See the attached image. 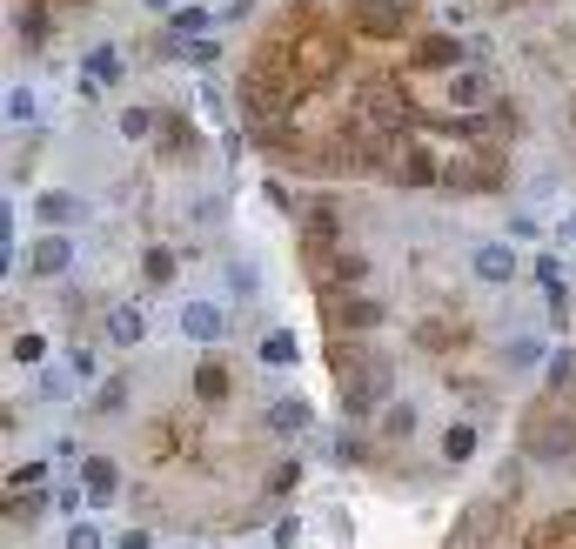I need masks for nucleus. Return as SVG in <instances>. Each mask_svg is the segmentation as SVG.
I'll list each match as a JSON object with an SVG mask.
<instances>
[{
  "instance_id": "33",
  "label": "nucleus",
  "mask_w": 576,
  "mask_h": 549,
  "mask_svg": "<svg viewBox=\"0 0 576 549\" xmlns=\"http://www.w3.org/2000/svg\"><path fill=\"white\" fill-rule=\"evenodd\" d=\"M181 54H188V61H195V67H208V61H215V54H222V41H181Z\"/></svg>"
},
{
  "instance_id": "22",
  "label": "nucleus",
  "mask_w": 576,
  "mask_h": 549,
  "mask_svg": "<svg viewBox=\"0 0 576 549\" xmlns=\"http://www.w3.org/2000/svg\"><path fill=\"white\" fill-rule=\"evenodd\" d=\"M335 462H342V469H369V462H376V442L362 436V422L335 436Z\"/></svg>"
},
{
  "instance_id": "24",
  "label": "nucleus",
  "mask_w": 576,
  "mask_h": 549,
  "mask_svg": "<svg viewBox=\"0 0 576 549\" xmlns=\"http://www.w3.org/2000/svg\"><path fill=\"white\" fill-rule=\"evenodd\" d=\"M61 549H114V536L88 516H74V523H61Z\"/></svg>"
},
{
  "instance_id": "7",
  "label": "nucleus",
  "mask_w": 576,
  "mask_h": 549,
  "mask_svg": "<svg viewBox=\"0 0 576 549\" xmlns=\"http://www.w3.org/2000/svg\"><path fill=\"white\" fill-rule=\"evenodd\" d=\"M489 101H496V81H489L483 67H456L443 81V108L449 114H483Z\"/></svg>"
},
{
  "instance_id": "6",
  "label": "nucleus",
  "mask_w": 576,
  "mask_h": 549,
  "mask_svg": "<svg viewBox=\"0 0 576 549\" xmlns=\"http://www.w3.org/2000/svg\"><path fill=\"white\" fill-rule=\"evenodd\" d=\"M262 429L268 436H282V442H302L315 429V409H309V396L302 389H282V396H268V409H262Z\"/></svg>"
},
{
  "instance_id": "30",
  "label": "nucleus",
  "mask_w": 576,
  "mask_h": 549,
  "mask_svg": "<svg viewBox=\"0 0 576 549\" xmlns=\"http://www.w3.org/2000/svg\"><path fill=\"white\" fill-rule=\"evenodd\" d=\"M81 74H88V81H121V61H114V47H94Z\"/></svg>"
},
{
  "instance_id": "16",
  "label": "nucleus",
  "mask_w": 576,
  "mask_h": 549,
  "mask_svg": "<svg viewBox=\"0 0 576 549\" xmlns=\"http://www.w3.org/2000/svg\"><path fill=\"white\" fill-rule=\"evenodd\" d=\"M175 275H181V248H168V242L141 248V288H175Z\"/></svg>"
},
{
  "instance_id": "27",
  "label": "nucleus",
  "mask_w": 576,
  "mask_h": 549,
  "mask_svg": "<svg viewBox=\"0 0 576 549\" xmlns=\"http://www.w3.org/2000/svg\"><path fill=\"white\" fill-rule=\"evenodd\" d=\"M47 483H54V462L47 456H27L7 469V489H47Z\"/></svg>"
},
{
  "instance_id": "5",
  "label": "nucleus",
  "mask_w": 576,
  "mask_h": 549,
  "mask_svg": "<svg viewBox=\"0 0 576 549\" xmlns=\"http://www.w3.org/2000/svg\"><path fill=\"white\" fill-rule=\"evenodd\" d=\"M409 0H349V27L362 41H402Z\"/></svg>"
},
{
  "instance_id": "21",
  "label": "nucleus",
  "mask_w": 576,
  "mask_h": 549,
  "mask_svg": "<svg viewBox=\"0 0 576 549\" xmlns=\"http://www.w3.org/2000/svg\"><path fill=\"white\" fill-rule=\"evenodd\" d=\"M155 141H161V154H168V161H188V154L201 148V141H195V128H188V121H181V114H161Z\"/></svg>"
},
{
  "instance_id": "13",
  "label": "nucleus",
  "mask_w": 576,
  "mask_h": 549,
  "mask_svg": "<svg viewBox=\"0 0 576 549\" xmlns=\"http://www.w3.org/2000/svg\"><path fill=\"white\" fill-rule=\"evenodd\" d=\"M396 181H402V188H436V181H443V168H436V148H429V141H409V134H402Z\"/></svg>"
},
{
  "instance_id": "35",
  "label": "nucleus",
  "mask_w": 576,
  "mask_h": 549,
  "mask_svg": "<svg viewBox=\"0 0 576 549\" xmlns=\"http://www.w3.org/2000/svg\"><path fill=\"white\" fill-rule=\"evenodd\" d=\"M148 7H155V14H168V0H148Z\"/></svg>"
},
{
  "instance_id": "36",
  "label": "nucleus",
  "mask_w": 576,
  "mask_h": 549,
  "mask_svg": "<svg viewBox=\"0 0 576 549\" xmlns=\"http://www.w3.org/2000/svg\"><path fill=\"white\" fill-rule=\"evenodd\" d=\"M168 549H201V543H168Z\"/></svg>"
},
{
  "instance_id": "9",
  "label": "nucleus",
  "mask_w": 576,
  "mask_h": 549,
  "mask_svg": "<svg viewBox=\"0 0 576 549\" xmlns=\"http://www.w3.org/2000/svg\"><path fill=\"white\" fill-rule=\"evenodd\" d=\"M81 489H88V509H108V503H121V462L114 456H101V449H94V456H81Z\"/></svg>"
},
{
  "instance_id": "32",
  "label": "nucleus",
  "mask_w": 576,
  "mask_h": 549,
  "mask_svg": "<svg viewBox=\"0 0 576 549\" xmlns=\"http://www.w3.org/2000/svg\"><path fill=\"white\" fill-rule=\"evenodd\" d=\"M114 549H161V543H155V529H148V523H128L121 536H114Z\"/></svg>"
},
{
  "instance_id": "10",
  "label": "nucleus",
  "mask_w": 576,
  "mask_h": 549,
  "mask_svg": "<svg viewBox=\"0 0 576 549\" xmlns=\"http://www.w3.org/2000/svg\"><path fill=\"white\" fill-rule=\"evenodd\" d=\"M516 248L510 242H476L469 248V275H476V282H489V288H510L516 282Z\"/></svg>"
},
{
  "instance_id": "2",
  "label": "nucleus",
  "mask_w": 576,
  "mask_h": 549,
  "mask_svg": "<svg viewBox=\"0 0 576 549\" xmlns=\"http://www.w3.org/2000/svg\"><path fill=\"white\" fill-rule=\"evenodd\" d=\"M81 262V228H41L27 242V282H67Z\"/></svg>"
},
{
  "instance_id": "15",
  "label": "nucleus",
  "mask_w": 576,
  "mask_h": 549,
  "mask_svg": "<svg viewBox=\"0 0 576 549\" xmlns=\"http://www.w3.org/2000/svg\"><path fill=\"white\" fill-rule=\"evenodd\" d=\"M34 221H41V228H81V221H88V201L74 195V188H47V195H34Z\"/></svg>"
},
{
  "instance_id": "25",
  "label": "nucleus",
  "mask_w": 576,
  "mask_h": 549,
  "mask_svg": "<svg viewBox=\"0 0 576 549\" xmlns=\"http://www.w3.org/2000/svg\"><path fill=\"white\" fill-rule=\"evenodd\" d=\"M114 128H121V141H155L161 114H155V108H141V101H134V108H121V114H114Z\"/></svg>"
},
{
  "instance_id": "8",
  "label": "nucleus",
  "mask_w": 576,
  "mask_h": 549,
  "mask_svg": "<svg viewBox=\"0 0 576 549\" xmlns=\"http://www.w3.org/2000/svg\"><path fill=\"white\" fill-rule=\"evenodd\" d=\"M409 67H416V74H456V67H469V47L456 41V34H422V41L409 47Z\"/></svg>"
},
{
  "instance_id": "26",
  "label": "nucleus",
  "mask_w": 576,
  "mask_h": 549,
  "mask_svg": "<svg viewBox=\"0 0 576 549\" xmlns=\"http://www.w3.org/2000/svg\"><path fill=\"white\" fill-rule=\"evenodd\" d=\"M543 362V335H510V349H503V369L510 375H530Z\"/></svg>"
},
{
  "instance_id": "34",
  "label": "nucleus",
  "mask_w": 576,
  "mask_h": 549,
  "mask_svg": "<svg viewBox=\"0 0 576 549\" xmlns=\"http://www.w3.org/2000/svg\"><path fill=\"white\" fill-rule=\"evenodd\" d=\"M201 27H208V14H201V7H181V14H175V34H201Z\"/></svg>"
},
{
  "instance_id": "3",
  "label": "nucleus",
  "mask_w": 576,
  "mask_h": 549,
  "mask_svg": "<svg viewBox=\"0 0 576 549\" xmlns=\"http://www.w3.org/2000/svg\"><path fill=\"white\" fill-rule=\"evenodd\" d=\"M342 54H349V41H342V34L309 27V34L295 41V54H288V67H295V81H302V88H315V81H329L335 67H342Z\"/></svg>"
},
{
  "instance_id": "23",
  "label": "nucleus",
  "mask_w": 576,
  "mask_h": 549,
  "mask_svg": "<svg viewBox=\"0 0 576 549\" xmlns=\"http://www.w3.org/2000/svg\"><path fill=\"white\" fill-rule=\"evenodd\" d=\"M7 362H14V369H47V335L41 329L7 335Z\"/></svg>"
},
{
  "instance_id": "20",
  "label": "nucleus",
  "mask_w": 576,
  "mask_h": 549,
  "mask_svg": "<svg viewBox=\"0 0 576 549\" xmlns=\"http://www.w3.org/2000/svg\"><path fill=\"white\" fill-rule=\"evenodd\" d=\"M61 369L74 375V382H81V389H88V382H101V349H94V342H81V335H74V342H67V349H61Z\"/></svg>"
},
{
  "instance_id": "18",
  "label": "nucleus",
  "mask_w": 576,
  "mask_h": 549,
  "mask_svg": "<svg viewBox=\"0 0 576 549\" xmlns=\"http://www.w3.org/2000/svg\"><path fill=\"white\" fill-rule=\"evenodd\" d=\"M416 429H422V409H416L409 396H402V402H382V416H376V436H382V442H409Z\"/></svg>"
},
{
  "instance_id": "29",
  "label": "nucleus",
  "mask_w": 576,
  "mask_h": 549,
  "mask_svg": "<svg viewBox=\"0 0 576 549\" xmlns=\"http://www.w3.org/2000/svg\"><path fill=\"white\" fill-rule=\"evenodd\" d=\"M302 543V516L288 509V516H275V529H268V549H295Z\"/></svg>"
},
{
  "instance_id": "28",
  "label": "nucleus",
  "mask_w": 576,
  "mask_h": 549,
  "mask_svg": "<svg viewBox=\"0 0 576 549\" xmlns=\"http://www.w3.org/2000/svg\"><path fill=\"white\" fill-rule=\"evenodd\" d=\"M302 476H309V469H302V456H282L275 462V469H268V496H288V489H302Z\"/></svg>"
},
{
  "instance_id": "14",
  "label": "nucleus",
  "mask_w": 576,
  "mask_h": 549,
  "mask_svg": "<svg viewBox=\"0 0 576 549\" xmlns=\"http://www.w3.org/2000/svg\"><path fill=\"white\" fill-rule=\"evenodd\" d=\"M195 396L208 402V409H222V402L235 396V369H228V355H222V349H208V355L195 362Z\"/></svg>"
},
{
  "instance_id": "4",
  "label": "nucleus",
  "mask_w": 576,
  "mask_h": 549,
  "mask_svg": "<svg viewBox=\"0 0 576 549\" xmlns=\"http://www.w3.org/2000/svg\"><path fill=\"white\" fill-rule=\"evenodd\" d=\"M148 329H155V315H148V302H141V295L101 308V342H108V349H141V342H148Z\"/></svg>"
},
{
  "instance_id": "31",
  "label": "nucleus",
  "mask_w": 576,
  "mask_h": 549,
  "mask_svg": "<svg viewBox=\"0 0 576 549\" xmlns=\"http://www.w3.org/2000/svg\"><path fill=\"white\" fill-rule=\"evenodd\" d=\"M34 108H41V101H34V88H7V121H14V128H21V121H34Z\"/></svg>"
},
{
  "instance_id": "1",
  "label": "nucleus",
  "mask_w": 576,
  "mask_h": 549,
  "mask_svg": "<svg viewBox=\"0 0 576 549\" xmlns=\"http://www.w3.org/2000/svg\"><path fill=\"white\" fill-rule=\"evenodd\" d=\"M175 335L181 342H195V349H222L228 335H235V308L222 295H188L175 308Z\"/></svg>"
},
{
  "instance_id": "11",
  "label": "nucleus",
  "mask_w": 576,
  "mask_h": 549,
  "mask_svg": "<svg viewBox=\"0 0 576 549\" xmlns=\"http://www.w3.org/2000/svg\"><path fill=\"white\" fill-rule=\"evenodd\" d=\"M255 362H262L268 375H288L295 362H302V342H295V329H288V322H268V329L255 335Z\"/></svg>"
},
{
  "instance_id": "12",
  "label": "nucleus",
  "mask_w": 576,
  "mask_h": 549,
  "mask_svg": "<svg viewBox=\"0 0 576 549\" xmlns=\"http://www.w3.org/2000/svg\"><path fill=\"white\" fill-rule=\"evenodd\" d=\"M476 449H483V422H476V416L443 422V436H436V456H443V469H463V462H476Z\"/></svg>"
},
{
  "instance_id": "17",
  "label": "nucleus",
  "mask_w": 576,
  "mask_h": 549,
  "mask_svg": "<svg viewBox=\"0 0 576 549\" xmlns=\"http://www.w3.org/2000/svg\"><path fill=\"white\" fill-rule=\"evenodd\" d=\"M128 396H134V375H108V382H94V402L81 409L88 422H108V416H121L128 409Z\"/></svg>"
},
{
  "instance_id": "19",
  "label": "nucleus",
  "mask_w": 576,
  "mask_h": 549,
  "mask_svg": "<svg viewBox=\"0 0 576 549\" xmlns=\"http://www.w3.org/2000/svg\"><path fill=\"white\" fill-rule=\"evenodd\" d=\"M222 282H228V295H235V302H255V295H262V262H248V255H235V262H222Z\"/></svg>"
}]
</instances>
